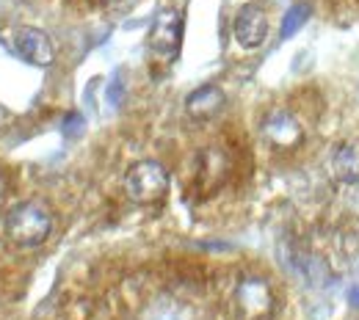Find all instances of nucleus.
<instances>
[{"label":"nucleus","instance_id":"1","mask_svg":"<svg viewBox=\"0 0 359 320\" xmlns=\"http://www.w3.org/2000/svg\"><path fill=\"white\" fill-rule=\"evenodd\" d=\"M6 237L20 249H36L53 232V216L42 202H20L6 216Z\"/></svg>","mask_w":359,"mask_h":320},{"label":"nucleus","instance_id":"2","mask_svg":"<svg viewBox=\"0 0 359 320\" xmlns=\"http://www.w3.org/2000/svg\"><path fill=\"white\" fill-rule=\"evenodd\" d=\"M125 193L135 204H158L169 193V172L158 160H138L125 174Z\"/></svg>","mask_w":359,"mask_h":320},{"label":"nucleus","instance_id":"3","mask_svg":"<svg viewBox=\"0 0 359 320\" xmlns=\"http://www.w3.org/2000/svg\"><path fill=\"white\" fill-rule=\"evenodd\" d=\"M3 45L14 58H20L28 67L47 69L55 61V47L50 42V36L39 28H28V25L8 28V31H3Z\"/></svg>","mask_w":359,"mask_h":320},{"label":"nucleus","instance_id":"4","mask_svg":"<svg viewBox=\"0 0 359 320\" xmlns=\"http://www.w3.org/2000/svg\"><path fill=\"white\" fill-rule=\"evenodd\" d=\"M147 47L161 61L177 58L180 47H182V14L177 8H161L155 14L149 34H147Z\"/></svg>","mask_w":359,"mask_h":320},{"label":"nucleus","instance_id":"5","mask_svg":"<svg viewBox=\"0 0 359 320\" xmlns=\"http://www.w3.org/2000/svg\"><path fill=\"white\" fill-rule=\"evenodd\" d=\"M276 298L266 279L243 276L235 287V309L243 320H269L273 315Z\"/></svg>","mask_w":359,"mask_h":320},{"label":"nucleus","instance_id":"6","mask_svg":"<svg viewBox=\"0 0 359 320\" xmlns=\"http://www.w3.org/2000/svg\"><path fill=\"white\" fill-rule=\"evenodd\" d=\"M263 138L276 152H293L304 141V127L290 111H271L263 122Z\"/></svg>","mask_w":359,"mask_h":320},{"label":"nucleus","instance_id":"7","mask_svg":"<svg viewBox=\"0 0 359 320\" xmlns=\"http://www.w3.org/2000/svg\"><path fill=\"white\" fill-rule=\"evenodd\" d=\"M232 36L243 50H257V47L266 45V39H269L266 8L257 3H246L243 8H238L235 22H232Z\"/></svg>","mask_w":359,"mask_h":320},{"label":"nucleus","instance_id":"8","mask_svg":"<svg viewBox=\"0 0 359 320\" xmlns=\"http://www.w3.org/2000/svg\"><path fill=\"white\" fill-rule=\"evenodd\" d=\"M226 105V97L219 86L208 83V86H199L185 97V113L194 119V122H210L216 119Z\"/></svg>","mask_w":359,"mask_h":320},{"label":"nucleus","instance_id":"9","mask_svg":"<svg viewBox=\"0 0 359 320\" xmlns=\"http://www.w3.org/2000/svg\"><path fill=\"white\" fill-rule=\"evenodd\" d=\"M332 174L334 180L343 185H357L359 183V144L346 141L334 149L332 155Z\"/></svg>","mask_w":359,"mask_h":320},{"label":"nucleus","instance_id":"10","mask_svg":"<svg viewBox=\"0 0 359 320\" xmlns=\"http://www.w3.org/2000/svg\"><path fill=\"white\" fill-rule=\"evenodd\" d=\"M229 163L219 149H205L199 155V172H196V183L202 185L205 190H213L226 180Z\"/></svg>","mask_w":359,"mask_h":320},{"label":"nucleus","instance_id":"11","mask_svg":"<svg viewBox=\"0 0 359 320\" xmlns=\"http://www.w3.org/2000/svg\"><path fill=\"white\" fill-rule=\"evenodd\" d=\"M307 14H310V8H307V6H293V8L287 11L285 22H282V36L296 34V31H299V28L307 22Z\"/></svg>","mask_w":359,"mask_h":320},{"label":"nucleus","instance_id":"12","mask_svg":"<svg viewBox=\"0 0 359 320\" xmlns=\"http://www.w3.org/2000/svg\"><path fill=\"white\" fill-rule=\"evenodd\" d=\"M348 301H351L354 307H359V287H354V290L348 293Z\"/></svg>","mask_w":359,"mask_h":320}]
</instances>
